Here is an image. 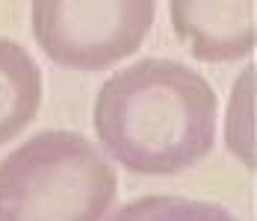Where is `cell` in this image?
Instances as JSON below:
<instances>
[{
  "mask_svg": "<svg viewBox=\"0 0 257 221\" xmlns=\"http://www.w3.org/2000/svg\"><path fill=\"white\" fill-rule=\"evenodd\" d=\"M112 162L74 130H45L0 159V221H103Z\"/></svg>",
  "mask_w": 257,
  "mask_h": 221,
  "instance_id": "7a4b0ae2",
  "label": "cell"
},
{
  "mask_svg": "<svg viewBox=\"0 0 257 221\" xmlns=\"http://www.w3.org/2000/svg\"><path fill=\"white\" fill-rule=\"evenodd\" d=\"M216 112V92L198 71L175 59H139L98 89L95 133L127 171L166 177L213 150Z\"/></svg>",
  "mask_w": 257,
  "mask_h": 221,
  "instance_id": "6da1fadb",
  "label": "cell"
},
{
  "mask_svg": "<svg viewBox=\"0 0 257 221\" xmlns=\"http://www.w3.org/2000/svg\"><path fill=\"white\" fill-rule=\"evenodd\" d=\"M30 21L39 48L53 62L74 71H101L139 50L154 24V3L36 0L30 6Z\"/></svg>",
  "mask_w": 257,
  "mask_h": 221,
  "instance_id": "3957f363",
  "label": "cell"
},
{
  "mask_svg": "<svg viewBox=\"0 0 257 221\" xmlns=\"http://www.w3.org/2000/svg\"><path fill=\"white\" fill-rule=\"evenodd\" d=\"M109 221H236L219 203L180 195H145L118 206Z\"/></svg>",
  "mask_w": 257,
  "mask_h": 221,
  "instance_id": "8992f818",
  "label": "cell"
},
{
  "mask_svg": "<svg viewBox=\"0 0 257 221\" xmlns=\"http://www.w3.org/2000/svg\"><path fill=\"white\" fill-rule=\"evenodd\" d=\"M257 6L251 0L231 3H198L175 0L169 3L172 27L189 53L201 62H231L248 56L257 45L254 27Z\"/></svg>",
  "mask_w": 257,
  "mask_h": 221,
  "instance_id": "277c9868",
  "label": "cell"
},
{
  "mask_svg": "<svg viewBox=\"0 0 257 221\" xmlns=\"http://www.w3.org/2000/svg\"><path fill=\"white\" fill-rule=\"evenodd\" d=\"M42 106V71L18 42L0 39V145L12 142Z\"/></svg>",
  "mask_w": 257,
  "mask_h": 221,
  "instance_id": "5b68a950",
  "label": "cell"
},
{
  "mask_svg": "<svg viewBox=\"0 0 257 221\" xmlns=\"http://www.w3.org/2000/svg\"><path fill=\"white\" fill-rule=\"evenodd\" d=\"M254 65L236 77L225 112V145L233 156L254 171Z\"/></svg>",
  "mask_w": 257,
  "mask_h": 221,
  "instance_id": "52a82bcc",
  "label": "cell"
}]
</instances>
